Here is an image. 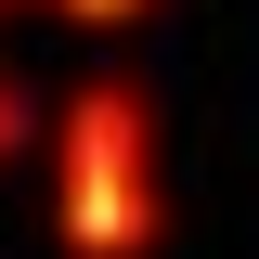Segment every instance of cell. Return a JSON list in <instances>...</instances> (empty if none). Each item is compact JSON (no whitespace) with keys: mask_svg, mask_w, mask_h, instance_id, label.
<instances>
[{"mask_svg":"<svg viewBox=\"0 0 259 259\" xmlns=\"http://www.w3.org/2000/svg\"><path fill=\"white\" fill-rule=\"evenodd\" d=\"M52 233H65V259H156V233H168L156 104L117 65H91L52 104Z\"/></svg>","mask_w":259,"mask_h":259,"instance_id":"1","label":"cell"},{"mask_svg":"<svg viewBox=\"0 0 259 259\" xmlns=\"http://www.w3.org/2000/svg\"><path fill=\"white\" fill-rule=\"evenodd\" d=\"M39 13H52L65 39H130V26H156L168 0H39Z\"/></svg>","mask_w":259,"mask_h":259,"instance_id":"2","label":"cell"},{"mask_svg":"<svg viewBox=\"0 0 259 259\" xmlns=\"http://www.w3.org/2000/svg\"><path fill=\"white\" fill-rule=\"evenodd\" d=\"M26 130H39V91H26V65H13V52H0V168H13V156H26Z\"/></svg>","mask_w":259,"mask_h":259,"instance_id":"3","label":"cell"},{"mask_svg":"<svg viewBox=\"0 0 259 259\" xmlns=\"http://www.w3.org/2000/svg\"><path fill=\"white\" fill-rule=\"evenodd\" d=\"M0 13H39V0H0Z\"/></svg>","mask_w":259,"mask_h":259,"instance_id":"4","label":"cell"}]
</instances>
